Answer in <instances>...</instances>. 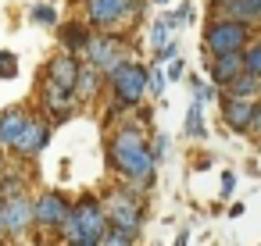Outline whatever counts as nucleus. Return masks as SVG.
Returning <instances> with one entry per match:
<instances>
[{
  "label": "nucleus",
  "mask_w": 261,
  "mask_h": 246,
  "mask_svg": "<svg viewBox=\"0 0 261 246\" xmlns=\"http://www.w3.org/2000/svg\"><path fill=\"white\" fill-rule=\"evenodd\" d=\"M100 246H136V235L133 232H122V228H108Z\"/></svg>",
  "instance_id": "a878e982"
},
{
  "label": "nucleus",
  "mask_w": 261,
  "mask_h": 246,
  "mask_svg": "<svg viewBox=\"0 0 261 246\" xmlns=\"http://www.w3.org/2000/svg\"><path fill=\"white\" fill-rule=\"evenodd\" d=\"M243 210H247V207L236 200V203H229V210H225V214H229V218H243Z\"/></svg>",
  "instance_id": "473e14b6"
},
{
  "label": "nucleus",
  "mask_w": 261,
  "mask_h": 246,
  "mask_svg": "<svg viewBox=\"0 0 261 246\" xmlns=\"http://www.w3.org/2000/svg\"><path fill=\"white\" fill-rule=\"evenodd\" d=\"M72 218L79 221L83 246H100L104 232L111 228V225H108V210H104V196H97V193H83V196L72 203Z\"/></svg>",
  "instance_id": "39448f33"
},
{
  "label": "nucleus",
  "mask_w": 261,
  "mask_h": 246,
  "mask_svg": "<svg viewBox=\"0 0 261 246\" xmlns=\"http://www.w3.org/2000/svg\"><path fill=\"white\" fill-rule=\"evenodd\" d=\"M190 18H193V4H190V0H186L182 8H175V11H168V15H165L168 29H182V25H186Z\"/></svg>",
  "instance_id": "bb28decb"
},
{
  "label": "nucleus",
  "mask_w": 261,
  "mask_h": 246,
  "mask_svg": "<svg viewBox=\"0 0 261 246\" xmlns=\"http://www.w3.org/2000/svg\"><path fill=\"white\" fill-rule=\"evenodd\" d=\"M215 8L222 11V18H232L243 25L261 22V0H215Z\"/></svg>",
  "instance_id": "f3484780"
},
{
  "label": "nucleus",
  "mask_w": 261,
  "mask_h": 246,
  "mask_svg": "<svg viewBox=\"0 0 261 246\" xmlns=\"http://www.w3.org/2000/svg\"><path fill=\"white\" fill-rule=\"evenodd\" d=\"M168 153H172V139H168L165 132H154V139H150V157H154V164L168 161Z\"/></svg>",
  "instance_id": "393cba45"
},
{
  "label": "nucleus",
  "mask_w": 261,
  "mask_h": 246,
  "mask_svg": "<svg viewBox=\"0 0 261 246\" xmlns=\"http://www.w3.org/2000/svg\"><path fill=\"white\" fill-rule=\"evenodd\" d=\"M100 86H104V75H100L97 68L83 65V72H79V82H75V100H79V104H83V100H93V97L100 93Z\"/></svg>",
  "instance_id": "6ab92c4d"
},
{
  "label": "nucleus",
  "mask_w": 261,
  "mask_h": 246,
  "mask_svg": "<svg viewBox=\"0 0 261 246\" xmlns=\"http://www.w3.org/2000/svg\"><path fill=\"white\" fill-rule=\"evenodd\" d=\"M36 207V228L40 232H58L65 225V218L72 214V200L61 189H43L40 196H33Z\"/></svg>",
  "instance_id": "0eeeda50"
},
{
  "label": "nucleus",
  "mask_w": 261,
  "mask_h": 246,
  "mask_svg": "<svg viewBox=\"0 0 261 246\" xmlns=\"http://www.w3.org/2000/svg\"><path fill=\"white\" fill-rule=\"evenodd\" d=\"M165 75H168L172 82H179V79L186 75V61H182V57H175V61H168V72H165Z\"/></svg>",
  "instance_id": "7c9ffc66"
},
{
  "label": "nucleus",
  "mask_w": 261,
  "mask_h": 246,
  "mask_svg": "<svg viewBox=\"0 0 261 246\" xmlns=\"http://www.w3.org/2000/svg\"><path fill=\"white\" fill-rule=\"evenodd\" d=\"M90 40H93V33H90V25H86V22H65V25L58 29L61 54H72V57H79V54H86Z\"/></svg>",
  "instance_id": "2eb2a0df"
},
{
  "label": "nucleus",
  "mask_w": 261,
  "mask_h": 246,
  "mask_svg": "<svg viewBox=\"0 0 261 246\" xmlns=\"http://www.w3.org/2000/svg\"><path fill=\"white\" fill-rule=\"evenodd\" d=\"M250 43V25L232 22V18H211L204 29V57H222V54H243Z\"/></svg>",
  "instance_id": "20e7f679"
},
{
  "label": "nucleus",
  "mask_w": 261,
  "mask_h": 246,
  "mask_svg": "<svg viewBox=\"0 0 261 246\" xmlns=\"http://www.w3.org/2000/svg\"><path fill=\"white\" fill-rule=\"evenodd\" d=\"M182 132L190 136V139H204L207 136V121H204V104H190V111H186V125H182Z\"/></svg>",
  "instance_id": "412c9836"
},
{
  "label": "nucleus",
  "mask_w": 261,
  "mask_h": 246,
  "mask_svg": "<svg viewBox=\"0 0 261 246\" xmlns=\"http://www.w3.org/2000/svg\"><path fill=\"white\" fill-rule=\"evenodd\" d=\"M15 196H25V175L18 168H4V175H0V200H15Z\"/></svg>",
  "instance_id": "aec40b11"
},
{
  "label": "nucleus",
  "mask_w": 261,
  "mask_h": 246,
  "mask_svg": "<svg viewBox=\"0 0 261 246\" xmlns=\"http://www.w3.org/2000/svg\"><path fill=\"white\" fill-rule=\"evenodd\" d=\"M133 15V0H90L86 4V22L97 29H115Z\"/></svg>",
  "instance_id": "9d476101"
},
{
  "label": "nucleus",
  "mask_w": 261,
  "mask_h": 246,
  "mask_svg": "<svg viewBox=\"0 0 261 246\" xmlns=\"http://www.w3.org/2000/svg\"><path fill=\"white\" fill-rule=\"evenodd\" d=\"M168 43H172V29H168V22H165V18H158V22L150 25V47H154V54H158V50H165Z\"/></svg>",
  "instance_id": "5701e85b"
},
{
  "label": "nucleus",
  "mask_w": 261,
  "mask_h": 246,
  "mask_svg": "<svg viewBox=\"0 0 261 246\" xmlns=\"http://www.w3.org/2000/svg\"><path fill=\"white\" fill-rule=\"evenodd\" d=\"M108 164H111V171H115L118 178H125V186H133V189H140V193H147V189L154 186L158 164H154V157H150L147 136H143L133 121H125V125L108 139Z\"/></svg>",
  "instance_id": "f257e3e1"
},
{
  "label": "nucleus",
  "mask_w": 261,
  "mask_h": 246,
  "mask_svg": "<svg viewBox=\"0 0 261 246\" xmlns=\"http://www.w3.org/2000/svg\"><path fill=\"white\" fill-rule=\"evenodd\" d=\"M250 132H254V136H261V104H257V111H254V121H250Z\"/></svg>",
  "instance_id": "72a5a7b5"
},
{
  "label": "nucleus",
  "mask_w": 261,
  "mask_h": 246,
  "mask_svg": "<svg viewBox=\"0 0 261 246\" xmlns=\"http://www.w3.org/2000/svg\"><path fill=\"white\" fill-rule=\"evenodd\" d=\"M158 4H168V0H158Z\"/></svg>",
  "instance_id": "4c0bfd02"
},
{
  "label": "nucleus",
  "mask_w": 261,
  "mask_h": 246,
  "mask_svg": "<svg viewBox=\"0 0 261 246\" xmlns=\"http://www.w3.org/2000/svg\"><path fill=\"white\" fill-rule=\"evenodd\" d=\"M225 97H232V100H247V104H261V79H254V75H240L229 89H225Z\"/></svg>",
  "instance_id": "a211bd4d"
},
{
  "label": "nucleus",
  "mask_w": 261,
  "mask_h": 246,
  "mask_svg": "<svg viewBox=\"0 0 261 246\" xmlns=\"http://www.w3.org/2000/svg\"><path fill=\"white\" fill-rule=\"evenodd\" d=\"M190 89H193V100L197 104H207V100H215V86H204V79L200 75H190Z\"/></svg>",
  "instance_id": "cd10ccee"
},
{
  "label": "nucleus",
  "mask_w": 261,
  "mask_h": 246,
  "mask_svg": "<svg viewBox=\"0 0 261 246\" xmlns=\"http://www.w3.org/2000/svg\"><path fill=\"white\" fill-rule=\"evenodd\" d=\"M4 168H8V153L0 150V175H4Z\"/></svg>",
  "instance_id": "e433bc0d"
},
{
  "label": "nucleus",
  "mask_w": 261,
  "mask_h": 246,
  "mask_svg": "<svg viewBox=\"0 0 261 246\" xmlns=\"http://www.w3.org/2000/svg\"><path fill=\"white\" fill-rule=\"evenodd\" d=\"M29 121H33V114L25 107H4L0 111V150H11Z\"/></svg>",
  "instance_id": "4468645a"
},
{
  "label": "nucleus",
  "mask_w": 261,
  "mask_h": 246,
  "mask_svg": "<svg viewBox=\"0 0 261 246\" xmlns=\"http://www.w3.org/2000/svg\"><path fill=\"white\" fill-rule=\"evenodd\" d=\"M147 79H150V68H147V65H140L136 57L122 61V65L104 79L108 89H111V97H115V111L140 107L143 97H147Z\"/></svg>",
  "instance_id": "7ed1b4c3"
},
{
  "label": "nucleus",
  "mask_w": 261,
  "mask_h": 246,
  "mask_svg": "<svg viewBox=\"0 0 261 246\" xmlns=\"http://www.w3.org/2000/svg\"><path fill=\"white\" fill-rule=\"evenodd\" d=\"M104 210H108V225L111 228H122V232L140 235L143 218H147V200H143L140 189H133V186L122 182L111 193H104Z\"/></svg>",
  "instance_id": "f03ea898"
},
{
  "label": "nucleus",
  "mask_w": 261,
  "mask_h": 246,
  "mask_svg": "<svg viewBox=\"0 0 261 246\" xmlns=\"http://www.w3.org/2000/svg\"><path fill=\"white\" fill-rule=\"evenodd\" d=\"M165 82H168V75L158 68V65H150V79H147V93L150 97H161L165 93Z\"/></svg>",
  "instance_id": "c756f323"
},
{
  "label": "nucleus",
  "mask_w": 261,
  "mask_h": 246,
  "mask_svg": "<svg viewBox=\"0 0 261 246\" xmlns=\"http://www.w3.org/2000/svg\"><path fill=\"white\" fill-rule=\"evenodd\" d=\"M40 104H43V118H47V121H61V118H68V114L79 107L75 93H72V89H61V86H54V82H43Z\"/></svg>",
  "instance_id": "9b49d317"
},
{
  "label": "nucleus",
  "mask_w": 261,
  "mask_h": 246,
  "mask_svg": "<svg viewBox=\"0 0 261 246\" xmlns=\"http://www.w3.org/2000/svg\"><path fill=\"white\" fill-rule=\"evenodd\" d=\"M18 75V57L11 50H0V82L4 79H15Z\"/></svg>",
  "instance_id": "c85d7f7f"
},
{
  "label": "nucleus",
  "mask_w": 261,
  "mask_h": 246,
  "mask_svg": "<svg viewBox=\"0 0 261 246\" xmlns=\"http://www.w3.org/2000/svg\"><path fill=\"white\" fill-rule=\"evenodd\" d=\"M50 132H54V125H50L47 118H36V114H33V121L25 125V132L15 139L11 153H15L18 161H36V157L43 153V146L50 143Z\"/></svg>",
  "instance_id": "1a4fd4ad"
},
{
  "label": "nucleus",
  "mask_w": 261,
  "mask_h": 246,
  "mask_svg": "<svg viewBox=\"0 0 261 246\" xmlns=\"http://www.w3.org/2000/svg\"><path fill=\"white\" fill-rule=\"evenodd\" d=\"M79 72H83V61H79V57H72V54H58V57L47 65V82H54V86L75 93Z\"/></svg>",
  "instance_id": "ddd939ff"
},
{
  "label": "nucleus",
  "mask_w": 261,
  "mask_h": 246,
  "mask_svg": "<svg viewBox=\"0 0 261 246\" xmlns=\"http://www.w3.org/2000/svg\"><path fill=\"white\" fill-rule=\"evenodd\" d=\"M83 57H86L90 68H97V72L108 79L122 61H129V50H125V40H122V36H115V33H100V36L90 40V47H86Z\"/></svg>",
  "instance_id": "423d86ee"
},
{
  "label": "nucleus",
  "mask_w": 261,
  "mask_h": 246,
  "mask_svg": "<svg viewBox=\"0 0 261 246\" xmlns=\"http://www.w3.org/2000/svg\"><path fill=\"white\" fill-rule=\"evenodd\" d=\"M0 246H4V239H0Z\"/></svg>",
  "instance_id": "58836bf2"
},
{
  "label": "nucleus",
  "mask_w": 261,
  "mask_h": 246,
  "mask_svg": "<svg viewBox=\"0 0 261 246\" xmlns=\"http://www.w3.org/2000/svg\"><path fill=\"white\" fill-rule=\"evenodd\" d=\"M240 75H243V54L207 57V79H211V86H215V89H229Z\"/></svg>",
  "instance_id": "f8f14e48"
},
{
  "label": "nucleus",
  "mask_w": 261,
  "mask_h": 246,
  "mask_svg": "<svg viewBox=\"0 0 261 246\" xmlns=\"http://www.w3.org/2000/svg\"><path fill=\"white\" fill-rule=\"evenodd\" d=\"M254 111H257V104H247V100H232V97H222V121H225V125H229L232 132H250Z\"/></svg>",
  "instance_id": "dca6fc26"
},
{
  "label": "nucleus",
  "mask_w": 261,
  "mask_h": 246,
  "mask_svg": "<svg viewBox=\"0 0 261 246\" xmlns=\"http://www.w3.org/2000/svg\"><path fill=\"white\" fill-rule=\"evenodd\" d=\"M232 189H236V175L232 171H222V200L232 196Z\"/></svg>",
  "instance_id": "2f4dec72"
},
{
  "label": "nucleus",
  "mask_w": 261,
  "mask_h": 246,
  "mask_svg": "<svg viewBox=\"0 0 261 246\" xmlns=\"http://www.w3.org/2000/svg\"><path fill=\"white\" fill-rule=\"evenodd\" d=\"M36 228V207H33V196H15V200H4V235L8 239H22Z\"/></svg>",
  "instance_id": "6e6552de"
},
{
  "label": "nucleus",
  "mask_w": 261,
  "mask_h": 246,
  "mask_svg": "<svg viewBox=\"0 0 261 246\" xmlns=\"http://www.w3.org/2000/svg\"><path fill=\"white\" fill-rule=\"evenodd\" d=\"M243 72L261 79V40H250L247 50H243Z\"/></svg>",
  "instance_id": "4be33fe9"
},
{
  "label": "nucleus",
  "mask_w": 261,
  "mask_h": 246,
  "mask_svg": "<svg viewBox=\"0 0 261 246\" xmlns=\"http://www.w3.org/2000/svg\"><path fill=\"white\" fill-rule=\"evenodd\" d=\"M0 239H4V200H0Z\"/></svg>",
  "instance_id": "c9c22d12"
},
{
  "label": "nucleus",
  "mask_w": 261,
  "mask_h": 246,
  "mask_svg": "<svg viewBox=\"0 0 261 246\" xmlns=\"http://www.w3.org/2000/svg\"><path fill=\"white\" fill-rule=\"evenodd\" d=\"M175 246H190V232H186V228L175 235Z\"/></svg>",
  "instance_id": "f704fd0d"
},
{
  "label": "nucleus",
  "mask_w": 261,
  "mask_h": 246,
  "mask_svg": "<svg viewBox=\"0 0 261 246\" xmlns=\"http://www.w3.org/2000/svg\"><path fill=\"white\" fill-rule=\"evenodd\" d=\"M29 22L33 25H58V8L54 4H36L29 11Z\"/></svg>",
  "instance_id": "b1692460"
}]
</instances>
